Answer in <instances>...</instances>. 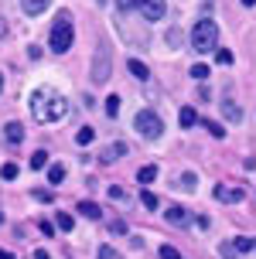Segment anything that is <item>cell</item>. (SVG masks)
Returning <instances> with one entry per match:
<instances>
[{"instance_id": "cell-1", "label": "cell", "mask_w": 256, "mask_h": 259, "mask_svg": "<svg viewBox=\"0 0 256 259\" xmlns=\"http://www.w3.org/2000/svg\"><path fill=\"white\" fill-rule=\"evenodd\" d=\"M65 113H68L65 96H58V92L48 89V85L34 89V96H31V116L38 119V123H55V119H62Z\"/></svg>"}, {"instance_id": "cell-2", "label": "cell", "mask_w": 256, "mask_h": 259, "mask_svg": "<svg viewBox=\"0 0 256 259\" xmlns=\"http://www.w3.org/2000/svg\"><path fill=\"white\" fill-rule=\"evenodd\" d=\"M72 41H76V27H72V14L62 11L58 17H55V24H51V38H48V48L51 52L65 55L68 48H72Z\"/></svg>"}, {"instance_id": "cell-3", "label": "cell", "mask_w": 256, "mask_h": 259, "mask_svg": "<svg viewBox=\"0 0 256 259\" xmlns=\"http://www.w3.org/2000/svg\"><path fill=\"white\" fill-rule=\"evenodd\" d=\"M218 48V27L215 21H198L192 31V52L198 55H208V52H215Z\"/></svg>"}, {"instance_id": "cell-4", "label": "cell", "mask_w": 256, "mask_h": 259, "mask_svg": "<svg viewBox=\"0 0 256 259\" xmlns=\"http://www.w3.org/2000/svg\"><path fill=\"white\" fill-rule=\"evenodd\" d=\"M133 126H137V133H140V137H147V140H161V133H164L161 116H157V113H151V109H140V113H137V119H133Z\"/></svg>"}, {"instance_id": "cell-5", "label": "cell", "mask_w": 256, "mask_h": 259, "mask_svg": "<svg viewBox=\"0 0 256 259\" xmlns=\"http://www.w3.org/2000/svg\"><path fill=\"white\" fill-rule=\"evenodd\" d=\"M133 11H140V17L143 21H161L164 17V11H167V0H133Z\"/></svg>"}, {"instance_id": "cell-6", "label": "cell", "mask_w": 256, "mask_h": 259, "mask_svg": "<svg viewBox=\"0 0 256 259\" xmlns=\"http://www.w3.org/2000/svg\"><path fill=\"white\" fill-rule=\"evenodd\" d=\"M106 78H109V52L102 48V52H99V62H92V82H96V85H102Z\"/></svg>"}, {"instance_id": "cell-7", "label": "cell", "mask_w": 256, "mask_h": 259, "mask_svg": "<svg viewBox=\"0 0 256 259\" xmlns=\"http://www.w3.org/2000/svg\"><path fill=\"white\" fill-rule=\"evenodd\" d=\"M164 219L171 222V225H178V229H185L188 222H192V215H188V208H181V205H171L164 211Z\"/></svg>"}, {"instance_id": "cell-8", "label": "cell", "mask_w": 256, "mask_h": 259, "mask_svg": "<svg viewBox=\"0 0 256 259\" xmlns=\"http://www.w3.org/2000/svg\"><path fill=\"white\" fill-rule=\"evenodd\" d=\"M215 198L218 201H243V188H226V184H218Z\"/></svg>"}, {"instance_id": "cell-9", "label": "cell", "mask_w": 256, "mask_h": 259, "mask_svg": "<svg viewBox=\"0 0 256 259\" xmlns=\"http://www.w3.org/2000/svg\"><path fill=\"white\" fill-rule=\"evenodd\" d=\"M4 140L17 147V143L24 140V126H21V123H7V126H4Z\"/></svg>"}, {"instance_id": "cell-10", "label": "cell", "mask_w": 256, "mask_h": 259, "mask_svg": "<svg viewBox=\"0 0 256 259\" xmlns=\"http://www.w3.org/2000/svg\"><path fill=\"white\" fill-rule=\"evenodd\" d=\"M120 157H127V143H113L109 150H102V164H113Z\"/></svg>"}, {"instance_id": "cell-11", "label": "cell", "mask_w": 256, "mask_h": 259, "mask_svg": "<svg viewBox=\"0 0 256 259\" xmlns=\"http://www.w3.org/2000/svg\"><path fill=\"white\" fill-rule=\"evenodd\" d=\"M51 0H21V7H24V14H31V17H38L41 11H48Z\"/></svg>"}, {"instance_id": "cell-12", "label": "cell", "mask_w": 256, "mask_h": 259, "mask_svg": "<svg viewBox=\"0 0 256 259\" xmlns=\"http://www.w3.org/2000/svg\"><path fill=\"white\" fill-rule=\"evenodd\" d=\"M127 68H130V75H133V78H140V82H147V78H151L147 65H143V62H137V58H130V62H127Z\"/></svg>"}, {"instance_id": "cell-13", "label": "cell", "mask_w": 256, "mask_h": 259, "mask_svg": "<svg viewBox=\"0 0 256 259\" xmlns=\"http://www.w3.org/2000/svg\"><path fill=\"white\" fill-rule=\"evenodd\" d=\"M79 211L86 215V219H102V208L96 201H79Z\"/></svg>"}, {"instance_id": "cell-14", "label": "cell", "mask_w": 256, "mask_h": 259, "mask_svg": "<svg viewBox=\"0 0 256 259\" xmlns=\"http://www.w3.org/2000/svg\"><path fill=\"white\" fill-rule=\"evenodd\" d=\"M178 119H181V126H185V130H192L195 123H198V113H195L192 106H185V109L178 113Z\"/></svg>"}, {"instance_id": "cell-15", "label": "cell", "mask_w": 256, "mask_h": 259, "mask_svg": "<svg viewBox=\"0 0 256 259\" xmlns=\"http://www.w3.org/2000/svg\"><path fill=\"white\" fill-rule=\"evenodd\" d=\"M137 181H140V184H154V181H157V167H154V164L140 167V170H137Z\"/></svg>"}, {"instance_id": "cell-16", "label": "cell", "mask_w": 256, "mask_h": 259, "mask_svg": "<svg viewBox=\"0 0 256 259\" xmlns=\"http://www.w3.org/2000/svg\"><path fill=\"white\" fill-rule=\"evenodd\" d=\"M222 113H226V119H232V123H239V119H243V109H239V106L232 103H222Z\"/></svg>"}, {"instance_id": "cell-17", "label": "cell", "mask_w": 256, "mask_h": 259, "mask_svg": "<svg viewBox=\"0 0 256 259\" xmlns=\"http://www.w3.org/2000/svg\"><path fill=\"white\" fill-rule=\"evenodd\" d=\"M92 140H96V130H92V126H82L76 133V143H79V147H89Z\"/></svg>"}, {"instance_id": "cell-18", "label": "cell", "mask_w": 256, "mask_h": 259, "mask_svg": "<svg viewBox=\"0 0 256 259\" xmlns=\"http://www.w3.org/2000/svg\"><path fill=\"white\" fill-rule=\"evenodd\" d=\"M55 225L65 229V232H72V229H76V219H72L68 211H58V215H55Z\"/></svg>"}, {"instance_id": "cell-19", "label": "cell", "mask_w": 256, "mask_h": 259, "mask_svg": "<svg viewBox=\"0 0 256 259\" xmlns=\"http://www.w3.org/2000/svg\"><path fill=\"white\" fill-rule=\"evenodd\" d=\"M202 126L208 130V137H215V140H222V137H226V130H222V123H215V119H205Z\"/></svg>"}, {"instance_id": "cell-20", "label": "cell", "mask_w": 256, "mask_h": 259, "mask_svg": "<svg viewBox=\"0 0 256 259\" xmlns=\"http://www.w3.org/2000/svg\"><path fill=\"white\" fill-rule=\"evenodd\" d=\"M48 181L51 184H62L65 181V167H62V164H51V167H48Z\"/></svg>"}, {"instance_id": "cell-21", "label": "cell", "mask_w": 256, "mask_h": 259, "mask_svg": "<svg viewBox=\"0 0 256 259\" xmlns=\"http://www.w3.org/2000/svg\"><path fill=\"white\" fill-rule=\"evenodd\" d=\"M140 201H143V208H147V211H154V208H157V194H154L151 188H143V191H140Z\"/></svg>"}, {"instance_id": "cell-22", "label": "cell", "mask_w": 256, "mask_h": 259, "mask_svg": "<svg viewBox=\"0 0 256 259\" xmlns=\"http://www.w3.org/2000/svg\"><path fill=\"white\" fill-rule=\"evenodd\" d=\"M17 174H21L17 164H4V167H0V178H4V181H17Z\"/></svg>"}, {"instance_id": "cell-23", "label": "cell", "mask_w": 256, "mask_h": 259, "mask_svg": "<svg viewBox=\"0 0 256 259\" xmlns=\"http://www.w3.org/2000/svg\"><path fill=\"white\" fill-rule=\"evenodd\" d=\"M232 249H236V252H253V239H249V235H239Z\"/></svg>"}, {"instance_id": "cell-24", "label": "cell", "mask_w": 256, "mask_h": 259, "mask_svg": "<svg viewBox=\"0 0 256 259\" xmlns=\"http://www.w3.org/2000/svg\"><path fill=\"white\" fill-rule=\"evenodd\" d=\"M106 116H120V96H109L106 99Z\"/></svg>"}, {"instance_id": "cell-25", "label": "cell", "mask_w": 256, "mask_h": 259, "mask_svg": "<svg viewBox=\"0 0 256 259\" xmlns=\"http://www.w3.org/2000/svg\"><path fill=\"white\" fill-rule=\"evenodd\" d=\"M181 188H185V191H195V188H198V178H195L192 170H188V174H181Z\"/></svg>"}, {"instance_id": "cell-26", "label": "cell", "mask_w": 256, "mask_h": 259, "mask_svg": "<svg viewBox=\"0 0 256 259\" xmlns=\"http://www.w3.org/2000/svg\"><path fill=\"white\" fill-rule=\"evenodd\" d=\"M31 167H34V170H41V167H48V154H45V150H38V154L31 157Z\"/></svg>"}, {"instance_id": "cell-27", "label": "cell", "mask_w": 256, "mask_h": 259, "mask_svg": "<svg viewBox=\"0 0 256 259\" xmlns=\"http://www.w3.org/2000/svg\"><path fill=\"white\" fill-rule=\"evenodd\" d=\"M215 62L218 65H232V52L229 48H215Z\"/></svg>"}, {"instance_id": "cell-28", "label": "cell", "mask_w": 256, "mask_h": 259, "mask_svg": "<svg viewBox=\"0 0 256 259\" xmlns=\"http://www.w3.org/2000/svg\"><path fill=\"white\" fill-rule=\"evenodd\" d=\"M167 45H171V48H181V27H171V31H167Z\"/></svg>"}, {"instance_id": "cell-29", "label": "cell", "mask_w": 256, "mask_h": 259, "mask_svg": "<svg viewBox=\"0 0 256 259\" xmlns=\"http://www.w3.org/2000/svg\"><path fill=\"white\" fill-rule=\"evenodd\" d=\"M208 75H212V72H208V65H195V68H192V78H198V82H205Z\"/></svg>"}, {"instance_id": "cell-30", "label": "cell", "mask_w": 256, "mask_h": 259, "mask_svg": "<svg viewBox=\"0 0 256 259\" xmlns=\"http://www.w3.org/2000/svg\"><path fill=\"white\" fill-rule=\"evenodd\" d=\"M218 252H222V259H239V252L232 249V242H222V246H218Z\"/></svg>"}, {"instance_id": "cell-31", "label": "cell", "mask_w": 256, "mask_h": 259, "mask_svg": "<svg viewBox=\"0 0 256 259\" xmlns=\"http://www.w3.org/2000/svg\"><path fill=\"white\" fill-rule=\"evenodd\" d=\"M99 259H123L113 246H99Z\"/></svg>"}, {"instance_id": "cell-32", "label": "cell", "mask_w": 256, "mask_h": 259, "mask_svg": "<svg viewBox=\"0 0 256 259\" xmlns=\"http://www.w3.org/2000/svg\"><path fill=\"white\" fill-rule=\"evenodd\" d=\"M161 259H181V252L174 246H161Z\"/></svg>"}, {"instance_id": "cell-33", "label": "cell", "mask_w": 256, "mask_h": 259, "mask_svg": "<svg viewBox=\"0 0 256 259\" xmlns=\"http://www.w3.org/2000/svg\"><path fill=\"white\" fill-rule=\"evenodd\" d=\"M109 201H127V191H123V188H109Z\"/></svg>"}, {"instance_id": "cell-34", "label": "cell", "mask_w": 256, "mask_h": 259, "mask_svg": "<svg viewBox=\"0 0 256 259\" xmlns=\"http://www.w3.org/2000/svg\"><path fill=\"white\" fill-rule=\"evenodd\" d=\"M109 232H113V235H123V232H127V222H113V225H109Z\"/></svg>"}, {"instance_id": "cell-35", "label": "cell", "mask_w": 256, "mask_h": 259, "mask_svg": "<svg viewBox=\"0 0 256 259\" xmlns=\"http://www.w3.org/2000/svg\"><path fill=\"white\" fill-rule=\"evenodd\" d=\"M195 225H198V229H208V225H212V219H208V215H198V219H195Z\"/></svg>"}, {"instance_id": "cell-36", "label": "cell", "mask_w": 256, "mask_h": 259, "mask_svg": "<svg viewBox=\"0 0 256 259\" xmlns=\"http://www.w3.org/2000/svg\"><path fill=\"white\" fill-rule=\"evenodd\" d=\"M31 194H34L38 201H51V191H41V188H38V191H31Z\"/></svg>"}, {"instance_id": "cell-37", "label": "cell", "mask_w": 256, "mask_h": 259, "mask_svg": "<svg viewBox=\"0 0 256 259\" xmlns=\"http://www.w3.org/2000/svg\"><path fill=\"white\" fill-rule=\"evenodd\" d=\"M41 235H55V225L51 222H41Z\"/></svg>"}, {"instance_id": "cell-38", "label": "cell", "mask_w": 256, "mask_h": 259, "mask_svg": "<svg viewBox=\"0 0 256 259\" xmlns=\"http://www.w3.org/2000/svg\"><path fill=\"white\" fill-rule=\"evenodd\" d=\"M116 7L120 11H133V0H116Z\"/></svg>"}, {"instance_id": "cell-39", "label": "cell", "mask_w": 256, "mask_h": 259, "mask_svg": "<svg viewBox=\"0 0 256 259\" xmlns=\"http://www.w3.org/2000/svg\"><path fill=\"white\" fill-rule=\"evenodd\" d=\"M7 31H11V27H7V21L0 17V38H7Z\"/></svg>"}, {"instance_id": "cell-40", "label": "cell", "mask_w": 256, "mask_h": 259, "mask_svg": "<svg viewBox=\"0 0 256 259\" xmlns=\"http://www.w3.org/2000/svg\"><path fill=\"white\" fill-rule=\"evenodd\" d=\"M34 259H51V256L45 252V249H38V252H34Z\"/></svg>"}, {"instance_id": "cell-41", "label": "cell", "mask_w": 256, "mask_h": 259, "mask_svg": "<svg viewBox=\"0 0 256 259\" xmlns=\"http://www.w3.org/2000/svg\"><path fill=\"white\" fill-rule=\"evenodd\" d=\"M0 259H14V252H7V249H0Z\"/></svg>"}, {"instance_id": "cell-42", "label": "cell", "mask_w": 256, "mask_h": 259, "mask_svg": "<svg viewBox=\"0 0 256 259\" xmlns=\"http://www.w3.org/2000/svg\"><path fill=\"white\" fill-rule=\"evenodd\" d=\"M243 4H246V7H253V4H256V0H243Z\"/></svg>"}, {"instance_id": "cell-43", "label": "cell", "mask_w": 256, "mask_h": 259, "mask_svg": "<svg viewBox=\"0 0 256 259\" xmlns=\"http://www.w3.org/2000/svg\"><path fill=\"white\" fill-rule=\"evenodd\" d=\"M0 92H4V75H0Z\"/></svg>"}]
</instances>
